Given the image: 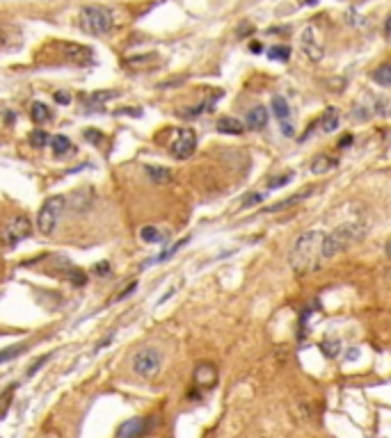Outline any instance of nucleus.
Wrapping results in <instances>:
<instances>
[{"mask_svg": "<svg viewBox=\"0 0 391 438\" xmlns=\"http://www.w3.org/2000/svg\"><path fill=\"white\" fill-rule=\"evenodd\" d=\"M366 235V226L361 221H348V224L337 226L330 235L323 238V258H334L339 254H344L357 244Z\"/></svg>", "mask_w": 391, "mask_h": 438, "instance_id": "obj_2", "label": "nucleus"}, {"mask_svg": "<svg viewBox=\"0 0 391 438\" xmlns=\"http://www.w3.org/2000/svg\"><path fill=\"white\" fill-rule=\"evenodd\" d=\"M323 238L321 231H307L295 240L293 249H290V267L297 274H311L314 270L321 267L323 261Z\"/></svg>", "mask_w": 391, "mask_h": 438, "instance_id": "obj_1", "label": "nucleus"}, {"mask_svg": "<svg viewBox=\"0 0 391 438\" xmlns=\"http://www.w3.org/2000/svg\"><path fill=\"white\" fill-rule=\"evenodd\" d=\"M302 46H304V50H307V55L311 57V60H321L323 57V48L318 44H314V30H311V28H307L302 34Z\"/></svg>", "mask_w": 391, "mask_h": 438, "instance_id": "obj_17", "label": "nucleus"}, {"mask_svg": "<svg viewBox=\"0 0 391 438\" xmlns=\"http://www.w3.org/2000/svg\"><path fill=\"white\" fill-rule=\"evenodd\" d=\"M65 274H67V281L74 283V285H85V283H87V274H85L83 270L74 267V265H71V267L65 272Z\"/></svg>", "mask_w": 391, "mask_h": 438, "instance_id": "obj_24", "label": "nucleus"}, {"mask_svg": "<svg viewBox=\"0 0 391 438\" xmlns=\"http://www.w3.org/2000/svg\"><path fill=\"white\" fill-rule=\"evenodd\" d=\"M266 199V195H263V192H254V195H247L245 199H243V208H252V206H257L259 201H263Z\"/></svg>", "mask_w": 391, "mask_h": 438, "instance_id": "obj_30", "label": "nucleus"}, {"mask_svg": "<svg viewBox=\"0 0 391 438\" xmlns=\"http://www.w3.org/2000/svg\"><path fill=\"white\" fill-rule=\"evenodd\" d=\"M321 349L327 358H337L341 354V342L339 340H323Z\"/></svg>", "mask_w": 391, "mask_h": 438, "instance_id": "obj_28", "label": "nucleus"}, {"mask_svg": "<svg viewBox=\"0 0 391 438\" xmlns=\"http://www.w3.org/2000/svg\"><path fill=\"white\" fill-rule=\"evenodd\" d=\"M140 238H142V242H147V244H158V242H165V235H162L156 226H142Z\"/></svg>", "mask_w": 391, "mask_h": 438, "instance_id": "obj_22", "label": "nucleus"}, {"mask_svg": "<svg viewBox=\"0 0 391 438\" xmlns=\"http://www.w3.org/2000/svg\"><path fill=\"white\" fill-rule=\"evenodd\" d=\"M83 135H85V140H89L94 146H98L103 142V133H98L96 128H87V131H85Z\"/></svg>", "mask_w": 391, "mask_h": 438, "instance_id": "obj_29", "label": "nucleus"}, {"mask_svg": "<svg viewBox=\"0 0 391 438\" xmlns=\"http://www.w3.org/2000/svg\"><path fill=\"white\" fill-rule=\"evenodd\" d=\"M48 438H58V436H48Z\"/></svg>", "mask_w": 391, "mask_h": 438, "instance_id": "obj_41", "label": "nucleus"}, {"mask_svg": "<svg viewBox=\"0 0 391 438\" xmlns=\"http://www.w3.org/2000/svg\"><path fill=\"white\" fill-rule=\"evenodd\" d=\"M290 178H293L290 174H284V176H279V178H273L268 188H270V190H277V188H282V185H286V183L290 181Z\"/></svg>", "mask_w": 391, "mask_h": 438, "instance_id": "obj_32", "label": "nucleus"}, {"mask_svg": "<svg viewBox=\"0 0 391 438\" xmlns=\"http://www.w3.org/2000/svg\"><path fill=\"white\" fill-rule=\"evenodd\" d=\"M115 96H117V91H94V94L85 96V112H98Z\"/></svg>", "mask_w": 391, "mask_h": 438, "instance_id": "obj_12", "label": "nucleus"}, {"mask_svg": "<svg viewBox=\"0 0 391 438\" xmlns=\"http://www.w3.org/2000/svg\"><path fill=\"white\" fill-rule=\"evenodd\" d=\"M133 290H138V281H133V283H129V288H124L122 292L117 294L115 297V301H122L124 297H129V294H133Z\"/></svg>", "mask_w": 391, "mask_h": 438, "instance_id": "obj_33", "label": "nucleus"}, {"mask_svg": "<svg viewBox=\"0 0 391 438\" xmlns=\"http://www.w3.org/2000/svg\"><path fill=\"white\" fill-rule=\"evenodd\" d=\"M30 117H32L34 124H46V121L53 117V112H51V107H48L46 103L34 100V103L30 105Z\"/></svg>", "mask_w": 391, "mask_h": 438, "instance_id": "obj_18", "label": "nucleus"}, {"mask_svg": "<svg viewBox=\"0 0 391 438\" xmlns=\"http://www.w3.org/2000/svg\"><path fill=\"white\" fill-rule=\"evenodd\" d=\"M51 149L55 155H67V153H74V144H71V140L67 135H53L51 138Z\"/></svg>", "mask_w": 391, "mask_h": 438, "instance_id": "obj_19", "label": "nucleus"}, {"mask_svg": "<svg viewBox=\"0 0 391 438\" xmlns=\"http://www.w3.org/2000/svg\"><path fill=\"white\" fill-rule=\"evenodd\" d=\"M28 140H30V144H32L34 149H44V146L51 144V138H48V135H46L44 131H39V128H37V131H32L30 138H28Z\"/></svg>", "mask_w": 391, "mask_h": 438, "instance_id": "obj_26", "label": "nucleus"}, {"mask_svg": "<svg viewBox=\"0 0 391 438\" xmlns=\"http://www.w3.org/2000/svg\"><path fill=\"white\" fill-rule=\"evenodd\" d=\"M321 128H323V133H334V131H337V128H339V112H337V107H327V110L323 112Z\"/></svg>", "mask_w": 391, "mask_h": 438, "instance_id": "obj_20", "label": "nucleus"}, {"mask_svg": "<svg viewBox=\"0 0 391 438\" xmlns=\"http://www.w3.org/2000/svg\"><path fill=\"white\" fill-rule=\"evenodd\" d=\"M352 144V135H344V138H341V142H339V146H344V149H348Z\"/></svg>", "mask_w": 391, "mask_h": 438, "instance_id": "obj_35", "label": "nucleus"}, {"mask_svg": "<svg viewBox=\"0 0 391 438\" xmlns=\"http://www.w3.org/2000/svg\"><path fill=\"white\" fill-rule=\"evenodd\" d=\"M160 368H162V356L160 351L154 347H142L131 356V370L142 379L158 377Z\"/></svg>", "mask_w": 391, "mask_h": 438, "instance_id": "obj_5", "label": "nucleus"}, {"mask_svg": "<svg viewBox=\"0 0 391 438\" xmlns=\"http://www.w3.org/2000/svg\"><path fill=\"white\" fill-rule=\"evenodd\" d=\"M318 0H302V5H316Z\"/></svg>", "mask_w": 391, "mask_h": 438, "instance_id": "obj_40", "label": "nucleus"}, {"mask_svg": "<svg viewBox=\"0 0 391 438\" xmlns=\"http://www.w3.org/2000/svg\"><path fill=\"white\" fill-rule=\"evenodd\" d=\"M273 110H275L277 119H279V121H288L290 107H288L286 98H284V96H273Z\"/></svg>", "mask_w": 391, "mask_h": 438, "instance_id": "obj_23", "label": "nucleus"}, {"mask_svg": "<svg viewBox=\"0 0 391 438\" xmlns=\"http://www.w3.org/2000/svg\"><path fill=\"white\" fill-rule=\"evenodd\" d=\"M25 349H28V344H17V347H7V349H3V351H0V365L7 363V361H12V358L21 356Z\"/></svg>", "mask_w": 391, "mask_h": 438, "instance_id": "obj_25", "label": "nucleus"}, {"mask_svg": "<svg viewBox=\"0 0 391 438\" xmlns=\"http://www.w3.org/2000/svg\"><path fill=\"white\" fill-rule=\"evenodd\" d=\"M193 382L197 388L202 391H211L213 386L218 384V370L213 363H197V368L193 372Z\"/></svg>", "mask_w": 391, "mask_h": 438, "instance_id": "obj_8", "label": "nucleus"}, {"mask_svg": "<svg viewBox=\"0 0 391 438\" xmlns=\"http://www.w3.org/2000/svg\"><path fill=\"white\" fill-rule=\"evenodd\" d=\"M311 192H314V190H302V192H297V195L288 197V199H284V201H279V204L268 206V208H266V212H279V210H286V208H290V206H297V204H300V201L307 199V197L311 195Z\"/></svg>", "mask_w": 391, "mask_h": 438, "instance_id": "obj_14", "label": "nucleus"}, {"mask_svg": "<svg viewBox=\"0 0 391 438\" xmlns=\"http://www.w3.org/2000/svg\"><path fill=\"white\" fill-rule=\"evenodd\" d=\"M268 57H270V60H275V62H288L290 48L288 46H273L268 50Z\"/></svg>", "mask_w": 391, "mask_h": 438, "instance_id": "obj_27", "label": "nucleus"}, {"mask_svg": "<svg viewBox=\"0 0 391 438\" xmlns=\"http://www.w3.org/2000/svg\"><path fill=\"white\" fill-rule=\"evenodd\" d=\"M145 174L154 185H169L172 183V171L167 167H158V164H145Z\"/></svg>", "mask_w": 391, "mask_h": 438, "instance_id": "obj_13", "label": "nucleus"}, {"mask_svg": "<svg viewBox=\"0 0 391 438\" xmlns=\"http://www.w3.org/2000/svg\"><path fill=\"white\" fill-rule=\"evenodd\" d=\"M94 274L96 276H110V263L108 261H101L94 265Z\"/></svg>", "mask_w": 391, "mask_h": 438, "instance_id": "obj_31", "label": "nucleus"}, {"mask_svg": "<svg viewBox=\"0 0 391 438\" xmlns=\"http://www.w3.org/2000/svg\"><path fill=\"white\" fill-rule=\"evenodd\" d=\"M62 48V55H65V60L71 64H89L92 62V50L87 46H81V44H58Z\"/></svg>", "mask_w": 391, "mask_h": 438, "instance_id": "obj_10", "label": "nucleus"}, {"mask_svg": "<svg viewBox=\"0 0 391 438\" xmlns=\"http://www.w3.org/2000/svg\"><path fill=\"white\" fill-rule=\"evenodd\" d=\"M65 208H67V199L62 197V195L48 197L44 204H41V208H39L37 219H34V224H37V231L41 235H53V231L60 224V217H62V212H65Z\"/></svg>", "mask_w": 391, "mask_h": 438, "instance_id": "obj_4", "label": "nucleus"}, {"mask_svg": "<svg viewBox=\"0 0 391 438\" xmlns=\"http://www.w3.org/2000/svg\"><path fill=\"white\" fill-rule=\"evenodd\" d=\"M32 233V224L28 217H12L5 221L3 231H0V240H3L5 247H19L21 242H23L25 238H30Z\"/></svg>", "mask_w": 391, "mask_h": 438, "instance_id": "obj_6", "label": "nucleus"}, {"mask_svg": "<svg viewBox=\"0 0 391 438\" xmlns=\"http://www.w3.org/2000/svg\"><path fill=\"white\" fill-rule=\"evenodd\" d=\"M337 164H339L337 157L321 153L318 157H314V162H311V171H314V174H327V171H332Z\"/></svg>", "mask_w": 391, "mask_h": 438, "instance_id": "obj_16", "label": "nucleus"}, {"mask_svg": "<svg viewBox=\"0 0 391 438\" xmlns=\"http://www.w3.org/2000/svg\"><path fill=\"white\" fill-rule=\"evenodd\" d=\"M55 100H58V103H71V96H69V94H62V91H58V94H55Z\"/></svg>", "mask_w": 391, "mask_h": 438, "instance_id": "obj_36", "label": "nucleus"}, {"mask_svg": "<svg viewBox=\"0 0 391 438\" xmlns=\"http://www.w3.org/2000/svg\"><path fill=\"white\" fill-rule=\"evenodd\" d=\"M250 50H252V53H261L263 46L259 44V41H252V44H250Z\"/></svg>", "mask_w": 391, "mask_h": 438, "instance_id": "obj_37", "label": "nucleus"}, {"mask_svg": "<svg viewBox=\"0 0 391 438\" xmlns=\"http://www.w3.org/2000/svg\"><path fill=\"white\" fill-rule=\"evenodd\" d=\"M197 151V133L193 128H179L172 135V142H169V153L176 160H188Z\"/></svg>", "mask_w": 391, "mask_h": 438, "instance_id": "obj_7", "label": "nucleus"}, {"mask_svg": "<svg viewBox=\"0 0 391 438\" xmlns=\"http://www.w3.org/2000/svg\"><path fill=\"white\" fill-rule=\"evenodd\" d=\"M151 418H131L119 427L117 438H142L151 429Z\"/></svg>", "mask_w": 391, "mask_h": 438, "instance_id": "obj_9", "label": "nucleus"}, {"mask_svg": "<svg viewBox=\"0 0 391 438\" xmlns=\"http://www.w3.org/2000/svg\"><path fill=\"white\" fill-rule=\"evenodd\" d=\"M48 358H51V354H44V356H41V358H39V361H37V363H34L30 370H28V375H30V377H32V375H34V372H37V370L41 368V365H44V363L48 361Z\"/></svg>", "mask_w": 391, "mask_h": 438, "instance_id": "obj_34", "label": "nucleus"}, {"mask_svg": "<svg viewBox=\"0 0 391 438\" xmlns=\"http://www.w3.org/2000/svg\"><path fill=\"white\" fill-rule=\"evenodd\" d=\"M385 254H387V258H389V261H391V240L387 242V247H385Z\"/></svg>", "mask_w": 391, "mask_h": 438, "instance_id": "obj_39", "label": "nucleus"}, {"mask_svg": "<svg viewBox=\"0 0 391 438\" xmlns=\"http://www.w3.org/2000/svg\"><path fill=\"white\" fill-rule=\"evenodd\" d=\"M245 124H247L250 131H263V128L268 126V110L263 105L252 107V110L247 112V117H245Z\"/></svg>", "mask_w": 391, "mask_h": 438, "instance_id": "obj_11", "label": "nucleus"}, {"mask_svg": "<svg viewBox=\"0 0 391 438\" xmlns=\"http://www.w3.org/2000/svg\"><path fill=\"white\" fill-rule=\"evenodd\" d=\"M81 28L83 32L92 34V37H103V34H110L112 28H115V17H112V10L103 5H85L81 10Z\"/></svg>", "mask_w": 391, "mask_h": 438, "instance_id": "obj_3", "label": "nucleus"}, {"mask_svg": "<svg viewBox=\"0 0 391 438\" xmlns=\"http://www.w3.org/2000/svg\"><path fill=\"white\" fill-rule=\"evenodd\" d=\"M385 32H387V37L391 39V17L387 19V23H385Z\"/></svg>", "mask_w": 391, "mask_h": 438, "instance_id": "obj_38", "label": "nucleus"}, {"mask_svg": "<svg viewBox=\"0 0 391 438\" xmlns=\"http://www.w3.org/2000/svg\"><path fill=\"white\" fill-rule=\"evenodd\" d=\"M373 80L382 85V87H391V62L380 64V67L373 71Z\"/></svg>", "mask_w": 391, "mask_h": 438, "instance_id": "obj_21", "label": "nucleus"}, {"mask_svg": "<svg viewBox=\"0 0 391 438\" xmlns=\"http://www.w3.org/2000/svg\"><path fill=\"white\" fill-rule=\"evenodd\" d=\"M215 128H218V133H222V135H240L245 131V124L233 117H222L218 121Z\"/></svg>", "mask_w": 391, "mask_h": 438, "instance_id": "obj_15", "label": "nucleus"}]
</instances>
